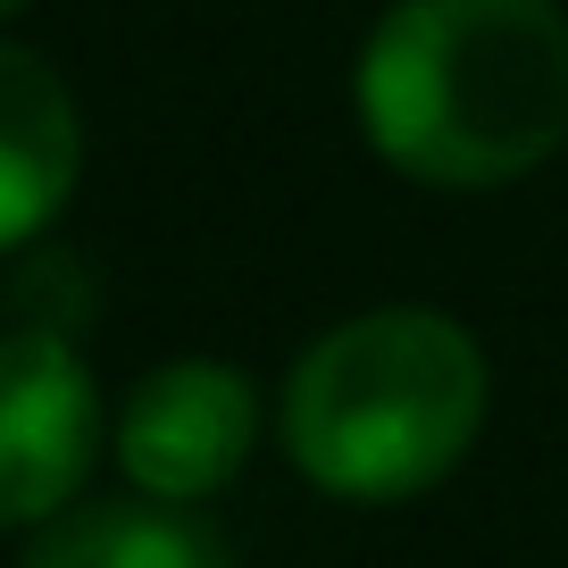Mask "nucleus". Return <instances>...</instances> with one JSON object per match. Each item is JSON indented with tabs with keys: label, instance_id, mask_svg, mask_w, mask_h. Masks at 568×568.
I'll return each instance as SVG.
<instances>
[{
	"label": "nucleus",
	"instance_id": "5",
	"mask_svg": "<svg viewBox=\"0 0 568 568\" xmlns=\"http://www.w3.org/2000/svg\"><path fill=\"white\" fill-rule=\"evenodd\" d=\"M75 168H84V134H75V101L59 68L0 42V251L34 243L68 210Z\"/></svg>",
	"mask_w": 568,
	"mask_h": 568
},
{
	"label": "nucleus",
	"instance_id": "4",
	"mask_svg": "<svg viewBox=\"0 0 568 568\" xmlns=\"http://www.w3.org/2000/svg\"><path fill=\"white\" fill-rule=\"evenodd\" d=\"M101 452V385L59 335H0V527H42Z\"/></svg>",
	"mask_w": 568,
	"mask_h": 568
},
{
	"label": "nucleus",
	"instance_id": "2",
	"mask_svg": "<svg viewBox=\"0 0 568 568\" xmlns=\"http://www.w3.org/2000/svg\"><path fill=\"white\" fill-rule=\"evenodd\" d=\"M485 426V352L444 310H368L284 376V452L318 494L409 501L468 460Z\"/></svg>",
	"mask_w": 568,
	"mask_h": 568
},
{
	"label": "nucleus",
	"instance_id": "6",
	"mask_svg": "<svg viewBox=\"0 0 568 568\" xmlns=\"http://www.w3.org/2000/svg\"><path fill=\"white\" fill-rule=\"evenodd\" d=\"M26 568H226V535L193 518V501H84L34 527Z\"/></svg>",
	"mask_w": 568,
	"mask_h": 568
},
{
	"label": "nucleus",
	"instance_id": "3",
	"mask_svg": "<svg viewBox=\"0 0 568 568\" xmlns=\"http://www.w3.org/2000/svg\"><path fill=\"white\" fill-rule=\"evenodd\" d=\"M260 444V393L226 359H168L125 393L118 418V468L134 494L160 501H210L243 477Z\"/></svg>",
	"mask_w": 568,
	"mask_h": 568
},
{
	"label": "nucleus",
	"instance_id": "1",
	"mask_svg": "<svg viewBox=\"0 0 568 568\" xmlns=\"http://www.w3.org/2000/svg\"><path fill=\"white\" fill-rule=\"evenodd\" d=\"M352 92L385 168L444 193L518 184L568 142V18L551 0H393Z\"/></svg>",
	"mask_w": 568,
	"mask_h": 568
},
{
	"label": "nucleus",
	"instance_id": "7",
	"mask_svg": "<svg viewBox=\"0 0 568 568\" xmlns=\"http://www.w3.org/2000/svg\"><path fill=\"white\" fill-rule=\"evenodd\" d=\"M18 9H26V0H0V18H18Z\"/></svg>",
	"mask_w": 568,
	"mask_h": 568
}]
</instances>
